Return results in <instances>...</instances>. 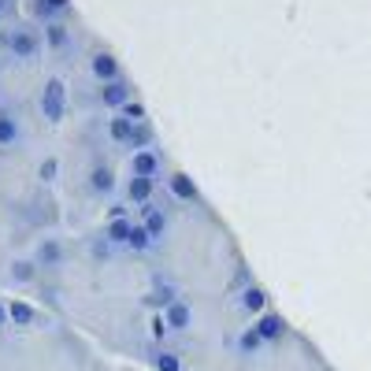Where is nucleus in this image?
Masks as SVG:
<instances>
[{
	"label": "nucleus",
	"instance_id": "1",
	"mask_svg": "<svg viewBox=\"0 0 371 371\" xmlns=\"http://www.w3.org/2000/svg\"><path fill=\"white\" fill-rule=\"evenodd\" d=\"M41 48H45L41 30H34V26H15V30H8V52L15 60L34 63L37 56H41Z\"/></svg>",
	"mask_w": 371,
	"mask_h": 371
},
{
	"label": "nucleus",
	"instance_id": "2",
	"mask_svg": "<svg viewBox=\"0 0 371 371\" xmlns=\"http://www.w3.org/2000/svg\"><path fill=\"white\" fill-rule=\"evenodd\" d=\"M41 115L52 126L63 123V115H67V86H63L60 78H48L45 89H41Z\"/></svg>",
	"mask_w": 371,
	"mask_h": 371
},
{
	"label": "nucleus",
	"instance_id": "3",
	"mask_svg": "<svg viewBox=\"0 0 371 371\" xmlns=\"http://www.w3.org/2000/svg\"><path fill=\"white\" fill-rule=\"evenodd\" d=\"M89 71H93V78H97L100 86H108V82H115V78H123L119 74V60H115V52H93L89 56Z\"/></svg>",
	"mask_w": 371,
	"mask_h": 371
},
{
	"label": "nucleus",
	"instance_id": "4",
	"mask_svg": "<svg viewBox=\"0 0 371 371\" xmlns=\"http://www.w3.org/2000/svg\"><path fill=\"white\" fill-rule=\"evenodd\" d=\"M41 41H45V48H52V52H67V48H71V26L63 22V19H48V22L41 26Z\"/></svg>",
	"mask_w": 371,
	"mask_h": 371
},
{
	"label": "nucleus",
	"instance_id": "5",
	"mask_svg": "<svg viewBox=\"0 0 371 371\" xmlns=\"http://www.w3.org/2000/svg\"><path fill=\"white\" fill-rule=\"evenodd\" d=\"M126 100H134V89H130L126 78H115V82L100 86V104H104V108L123 112V104H126Z\"/></svg>",
	"mask_w": 371,
	"mask_h": 371
},
{
	"label": "nucleus",
	"instance_id": "6",
	"mask_svg": "<svg viewBox=\"0 0 371 371\" xmlns=\"http://www.w3.org/2000/svg\"><path fill=\"white\" fill-rule=\"evenodd\" d=\"M86 182H89V193H93V197H112L119 178H115V171H112L108 164H93Z\"/></svg>",
	"mask_w": 371,
	"mask_h": 371
},
{
	"label": "nucleus",
	"instance_id": "7",
	"mask_svg": "<svg viewBox=\"0 0 371 371\" xmlns=\"http://www.w3.org/2000/svg\"><path fill=\"white\" fill-rule=\"evenodd\" d=\"M63 256H67V249H63L60 237H41V245H37V253H34V263L37 268H60Z\"/></svg>",
	"mask_w": 371,
	"mask_h": 371
},
{
	"label": "nucleus",
	"instance_id": "8",
	"mask_svg": "<svg viewBox=\"0 0 371 371\" xmlns=\"http://www.w3.org/2000/svg\"><path fill=\"white\" fill-rule=\"evenodd\" d=\"M167 190L175 201H186V204H193V201H201V190H197V182L190 175H182V171H175V175L167 178Z\"/></svg>",
	"mask_w": 371,
	"mask_h": 371
},
{
	"label": "nucleus",
	"instance_id": "9",
	"mask_svg": "<svg viewBox=\"0 0 371 371\" xmlns=\"http://www.w3.org/2000/svg\"><path fill=\"white\" fill-rule=\"evenodd\" d=\"M160 156H156V149H141V152H134L130 156V171H134L138 178H156L160 175Z\"/></svg>",
	"mask_w": 371,
	"mask_h": 371
},
{
	"label": "nucleus",
	"instance_id": "10",
	"mask_svg": "<svg viewBox=\"0 0 371 371\" xmlns=\"http://www.w3.org/2000/svg\"><path fill=\"white\" fill-rule=\"evenodd\" d=\"M164 323L171 327V330H190V323H193V308L186 304L182 297H175L164 308Z\"/></svg>",
	"mask_w": 371,
	"mask_h": 371
},
{
	"label": "nucleus",
	"instance_id": "11",
	"mask_svg": "<svg viewBox=\"0 0 371 371\" xmlns=\"http://www.w3.org/2000/svg\"><path fill=\"white\" fill-rule=\"evenodd\" d=\"M141 227L149 230V237H152V242H160V237L167 234V211H164V208L145 204V208H141Z\"/></svg>",
	"mask_w": 371,
	"mask_h": 371
},
{
	"label": "nucleus",
	"instance_id": "12",
	"mask_svg": "<svg viewBox=\"0 0 371 371\" xmlns=\"http://www.w3.org/2000/svg\"><path fill=\"white\" fill-rule=\"evenodd\" d=\"M152 193H156V178H130V186H126V201L130 204H152Z\"/></svg>",
	"mask_w": 371,
	"mask_h": 371
},
{
	"label": "nucleus",
	"instance_id": "13",
	"mask_svg": "<svg viewBox=\"0 0 371 371\" xmlns=\"http://www.w3.org/2000/svg\"><path fill=\"white\" fill-rule=\"evenodd\" d=\"M256 334H260V341H271V338H282V330H286V323H282V315H275V312H263L260 320H256Z\"/></svg>",
	"mask_w": 371,
	"mask_h": 371
},
{
	"label": "nucleus",
	"instance_id": "14",
	"mask_svg": "<svg viewBox=\"0 0 371 371\" xmlns=\"http://www.w3.org/2000/svg\"><path fill=\"white\" fill-rule=\"evenodd\" d=\"M22 138V126H19V119H15V112H8V108H0V145H15Z\"/></svg>",
	"mask_w": 371,
	"mask_h": 371
},
{
	"label": "nucleus",
	"instance_id": "15",
	"mask_svg": "<svg viewBox=\"0 0 371 371\" xmlns=\"http://www.w3.org/2000/svg\"><path fill=\"white\" fill-rule=\"evenodd\" d=\"M242 304H245V312H263V304H268V289L256 286V282H249L242 289Z\"/></svg>",
	"mask_w": 371,
	"mask_h": 371
},
{
	"label": "nucleus",
	"instance_id": "16",
	"mask_svg": "<svg viewBox=\"0 0 371 371\" xmlns=\"http://www.w3.org/2000/svg\"><path fill=\"white\" fill-rule=\"evenodd\" d=\"M130 134H134V123L115 112V115L108 119V138H112V141H119V145H126V141H130Z\"/></svg>",
	"mask_w": 371,
	"mask_h": 371
},
{
	"label": "nucleus",
	"instance_id": "17",
	"mask_svg": "<svg viewBox=\"0 0 371 371\" xmlns=\"http://www.w3.org/2000/svg\"><path fill=\"white\" fill-rule=\"evenodd\" d=\"M130 230H134V223H130V219H108V242L112 245H126Z\"/></svg>",
	"mask_w": 371,
	"mask_h": 371
},
{
	"label": "nucleus",
	"instance_id": "18",
	"mask_svg": "<svg viewBox=\"0 0 371 371\" xmlns=\"http://www.w3.org/2000/svg\"><path fill=\"white\" fill-rule=\"evenodd\" d=\"M11 278L22 286H30L34 278H37V263L34 260H11Z\"/></svg>",
	"mask_w": 371,
	"mask_h": 371
},
{
	"label": "nucleus",
	"instance_id": "19",
	"mask_svg": "<svg viewBox=\"0 0 371 371\" xmlns=\"http://www.w3.org/2000/svg\"><path fill=\"white\" fill-rule=\"evenodd\" d=\"M8 320L15 327H26V323H34V308H30V304H22V301H11L8 304Z\"/></svg>",
	"mask_w": 371,
	"mask_h": 371
},
{
	"label": "nucleus",
	"instance_id": "20",
	"mask_svg": "<svg viewBox=\"0 0 371 371\" xmlns=\"http://www.w3.org/2000/svg\"><path fill=\"white\" fill-rule=\"evenodd\" d=\"M130 249H134V253H149V249L156 245L152 237H149V230L141 227V223H134V230H130V242H126Z\"/></svg>",
	"mask_w": 371,
	"mask_h": 371
},
{
	"label": "nucleus",
	"instance_id": "21",
	"mask_svg": "<svg viewBox=\"0 0 371 371\" xmlns=\"http://www.w3.org/2000/svg\"><path fill=\"white\" fill-rule=\"evenodd\" d=\"M126 145H130L134 152H141V149H152V130L145 126V123H141V126H134V134H130V141H126Z\"/></svg>",
	"mask_w": 371,
	"mask_h": 371
},
{
	"label": "nucleus",
	"instance_id": "22",
	"mask_svg": "<svg viewBox=\"0 0 371 371\" xmlns=\"http://www.w3.org/2000/svg\"><path fill=\"white\" fill-rule=\"evenodd\" d=\"M56 175H60V160H56V156H45V160L41 164H37V182H56Z\"/></svg>",
	"mask_w": 371,
	"mask_h": 371
},
{
	"label": "nucleus",
	"instance_id": "23",
	"mask_svg": "<svg viewBox=\"0 0 371 371\" xmlns=\"http://www.w3.org/2000/svg\"><path fill=\"white\" fill-rule=\"evenodd\" d=\"M119 115H123V119H130L134 126H141L145 119H149V112H145V104H141V100H126V104H123V112H119Z\"/></svg>",
	"mask_w": 371,
	"mask_h": 371
},
{
	"label": "nucleus",
	"instance_id": "24",
	"mask_svg": "<svg viewBox=\"0 0 371 371\" xmlns=\"http://www.w3.org/2000/svg\"><path fill=\"white\" fill-rule=\"evenodd\" d=\"M149 301H152V304H164V308H167V304H171V301H175V289H167V286H160V289H156V294H149Z\"/></svg>",
	"mask_w": 371,
	"mask_h": 371
},
{
	"label": "nucleus",
	"instance_id": "25",
	"mask_svg": "<svg viewBox=\"0 0 371 371\" xmlns=\"http://www.w3.org/2000/svg\"><path fill=\"white\" fill-rule=\"evenodd\" d=\"M156 367H160V371H178V356H175V353H160Z\"/></svg>",
	"mask_w": 371,
	"mask_h": 371
},
{
	"label": "nucleus",
	"instance_id": "26",
	"mask_svg": "<svg viewBox=\"0 0 371 371\" xmlns=\"http://www.w3.org/2000/svg\"><path fill=\"white\" fill-rule=\"evenodd\" d=\"M245 286H249V268H245V263H237V275H234L230 289H245Z\"/></svg>",
	"mask_w": 371,
	"mask_h": 371
},
{
	"label": "nucleus",
	"instance_id": "27",
	"mask_svg": "<svg viewBox=\"0 0 371 371\" xmlns=\"http://www.w3.org/2000/svg\"><path fill=\"white\" fill-rule=\"evenodd\" d=\"M45 8L52 11V15H60V11H67V8H71V0H45Z\"/></svg>",
	"mask_w": 371,
	"mask_h": 371
},
{
	"label": "nucleus",
	"instance_id": "28",
	"mask_svg": "<svg viewBox=\"0 0 371 371\" xmlns=\"http://www.w3.org/2000/svg\"><path fill=\"white\" fill-rule=\"evenodd\" d=\"M108 219H126V204H112L108 208Z\"/></svg>",
	"mask_w": 371,
	"mask_h": 371
},
{
	"label": "nucleus",
	"instance_id": "29",
	"mask_svg": "<svg viewBox=\"0 0 371 371\" xmlns=\"http://www.w3.org/2000/svg\"><path fill=\"white\" fill-rule=\"evenodd\" d=\"M4 323H8V304L0 301V327H4Z\"/></svg>",
	"mask_w": 371,
	"mask_h": 371
},
{
	"label": "nucleus",
	"instance_id": "30",
	"mask_svg": "<svg viewBox=\"0 0 371 371\" xmlns=\"http://www.w3.org/2000/svg\"><path fill=\"white\" fill-rule=\"evenodd\" d=\"M4 8H8V0H0V15H4Z\"/></svg>",
	"mask_w": 371,
	"mask_h": 371
},
{
	"label": "nucleus",
	"instance_id": "31",
	"mask_svg": "<svg viewBox=\"0 0 371 371\" xmlns=\"http://www.w3.org/2000/svg\"><path fill=\"white\" fill-rule=\"evenodd\" d=\"M0 67H4V60H0Z\"/></svg>",
	"mask_w": 371,
	"mask_h": 371
}]
</instances>
